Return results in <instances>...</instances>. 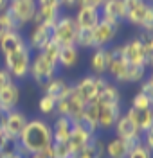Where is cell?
<instances>
[{
    "label": "cell",
    "mask_w": 153,
    "mask_h": 158,
    "mask_svg": "<svg viewBox=\"0 0 153 158\" xmlns=\"http://www.w3.org/2000/svg\"><path fill=\"white\" fill-rule=\"evenodd\" d=\"M126 7V20L132 25H137L142 32L153 31V7L148 0H124Z\"/></svg>",
    "instance_id": "2"
},
{
    "label": "cell",
    "mask_w": 153,
    "mask_h": 158,
    "mask_svg": "<svg viewBox=\"0 0 153 158\" xmlns=\"http://www.w3.org/2000/svg\"><path fill=\"white\" fill-rule=\"evenodd\" d=\"M144 77H146V67H142V65H130L128 63L124 72L119 76V79L115 83H139Z\"/></svg>",
    "instance_id": "26"
},
{
    "label": "cell",
    "mask_w": 153,
    "mask_h": 158,
    "mask_svg": "<svg viewBox=\"0 0 153 158\" xmlns=\"http://www.w3.org/2000/svg\"><path fill=\"white\" fill-rule=\"evenodd\" d=\"M101 18L106 22H112L121 25L126 20V7H124V0H106L101 6Z\"/></svg>",
    "instance_id": "14"
},
{
    "label": "cell",
    "mask_w": 153,
    "mask_h": 158,
    "mask_svg": "<svg viewBox=\"0 0 153 158\" xmlns=\"http://www.w3.org/2000/svg\"><path fill=\"white\" fill-rule=\"evenodd\" d=\"M97 104V128L103 131L113 129L117 118L121 117V102L119 104Z\"/></svg>",
    "instance_id": "13"
},
{
    "label": "cell",
    "mask_w": 153,
    "mask_h": 158,
    "mask_svg": "<svg viewBox=\"0 0 153 158\" xmlns=\"http://www.w3.org/2000/svg\"><path fill=\"white\" fill-rule=\"evenodd\" d=\"M51 131H52V142H69V137H70L72 131V120L58 115V118L51 126Z\"/></svg>",
    "instance_id": "23"
},
{
    "label": "cell",
    "mask_w": 153,
    "mask_h": 158,
    "mask_svg": "<svg viewBox=\"0 0 153 158\" xmlns=\"http://www.w3.org/2000/svg\"><path fill=\"white\" fill-rule=\"evenodd\" d=\"M119 27L117 23H112V22H106V20H99V23L92 29V36H94V49H101V47H108L112 43L117 32H119Z\"/></svg>",
    "instance_id": "9"
},
{
    "label": "cell",
    "mask_w": 153,
    "mask_h": 158,
    "mask_svg": "<svg viewBox=\"0 0 153 158\" xmlns=\"http://www.w3.org/2000/svg\"><path fill=\"white\" fill-rule=\"evenodd\" d=\"M126 115L133 120V124L139 128V131H148V129H153V108L148 110H133L128 108L126 110Z\"/></svg>",
    "instance_id": "22"
},
{
    "label": "cell",
    "mask_w": 153,
    "mask_h": 158,
    "mask_svg": "<svg viewBox=\"0 0 153 158\" xmlns=\"http://www.w3.org/2000/svg\"><path fill=\"white\" fill-rule=\"evenodd\" d=\"M9 6V0H0V13H6Z\"/></svg>",
    "instance_id": "40"
},
{
    "label": "cell",
    "mask_w": 153,
    "mask_h": 158,
    "mask_svg": "<svg viewBox=\"0 0 153 158\" xmlns=\"http://www.w3.org/2000/svg\"><path fill=\"white\" fill-rule=\"evenodd\" d=\"M60 50H61V47L58 45V43H56V41H54V40L51 38V41H49V43H47V45L43 47V50H40V52H43V54H45V56H47L49 59H52L54 63H58V56H60Z\"/></svg>",
    "instance_id": "32"
},
{
    "label": "cell",
    "mask_w": 153,
    "mask_h": 158,
    "mask_svg": "<svg viewBox=\"0 0 153 158\" xmlns=\"http://www.w3.org/2000/svg\"><path fill=\"white\" fill-rule=\"evenodd\" d=\"M139 92H142V94H146V95L153 97V79H151V76H150V77H144L142 86H141Z\"/></svg>",
    "instance_id": "35"
},
{
    "label": "cell",
    "mask_w": 153,
    "mask_h": 158,
    "mask_svg": "<svg viewBox=\"0 0 153 158\" xmlns=\"http://www.w3.org/2000/svg\"><path fill=\"white\" fill-rule=\"evenodd\" d=\"M130 148H132L130 142H126V140H122V138L113 137L112 140H108V142L104 144V155H106L108 158H126Z\"/></svg>",
    "instance_id": "24"
},
{
    "label": "cell",
    "mask_w": 153,
    "mask_h": 158,
    "mask_svg": "<svg viewBox=\"0 0 153 158\" xmlns=\"http://www.w3.org/2000/svg\"><path fill=\"white\" fill-rule=\"evenodd\" d=\"M106 0H81V6H90V7H97L101 9V6Z\"/></svg>",
    "instance_id": "38"
},
{
    "label": "cell",
    "mask_w": 153,
    "mask_h": 158,
    "mask_svg": "<svg viewBox=\"0 0 153 158\" xmlns=\"http://www.w3.org/2000/svg\"><path fill=\"white\" fill-rule=\"evenodd\" d=\"M11 31H18L16 25H15V22H13V18L7 15V11L0 13V40L4 38L7 32H11Z\"/></svg>",
    "instance_id": "30"
},
{
    "label": "cell",
    "mask_w": 153,
    "mask_h": 158,
    "mask_svg": "<svg viewBox=\"0 0 153 158\" xmlns=\"http://www.w3.org/2000/svg\"><path fill=\"white\" fill-rule=\"evenodd\" d=\"M56 70H58V63H54L52 59H49L43 52H36V56L31 59L29 76L40 86H43L49 79H52L56 76Z\"/></svg>",
    "instance_id": "5"
},
{
    "label": "cell",
    "mask_w": 153,
    "mask_h": 158,
    "mask_svg": "<svg viewBox=\"0 0 153 158\" xmlns=\"http://www.w3.org/2000/svg\"><path fill=\"white\" fill-rule=\"evenodd\" d=\"M76 47H78V49H94L92 29H78V34H76Z\"/></svg>",
    "instance_id": "28"
},
{
    "label": "cell",
    "mask_w": 153,
    "mask_h": 158,
    "mask_svg": "<svg viewBox=\"0 0 153 158\" xmlns=\"http://www.w3.org/2000/svg\"><path fill=\"white\" fill-rule=\"evenodd\" d=\"M122 49V58L126 59V63L130 65H142V67H151V63L146 58V52H144V45L139 38H132L128 40L124 45H121Z\"/></svg>",
    "instance_id": "10"
},
{
    "label": "cell",
    "mask_w": 153,
    "mask_h": 158,
    "mask_svg": "<svg viewBox=\"0 0 153 158\" xmlns=\"http://www.w3.org/2000/svg\"><path fill=\"white\" fill-rule=\"evenodd\" d=\"M52 144V131L51 126L41 120V118H32L27 120L23 131L18 137V153L23 156H29L32 153H41Z\"/></svg>",
    "instance_id": "1"
},
{
    "label": "cell",
    "mask_w": 153,
    "mask_h": 158,
    "mask_svg": "<svg viewBox=\"0 0 153 158\" xmlns=\"http://www.w3.org/2000/svg\"><path fill=\"white\" fill-rule=\"evenodd\" d=\"M45 151H47L49 158H72L74 156L69 142H52Z\"/></svg>",
    "instance_id": "27"
},
{
    "label": "cell",
    "mask_w": 153,
    "mask_h": 158,
    "mask_svg": "<svg viewBox=\"0 0 153 158\" xmlns=\"http://www.w3.org/2000/svg\"><path fill=\"white\" fill-rule=\"evenodd\" d=\"M11 158H27V156H23V155H20V153H16V155H13Z\"/></svg>",
    "instance_id": "41"
},
{
    "label": "cell",
    "mask_w": 153,
    "mask_h": 158,
    "mask_svg": "<svg viewBox=\"0 0 153 158\" xmlns=\"http://www.w3.org/2000/svg\"><path fill=\"white\" fill-rule=\"evenodd\" d=\"M25 45H27L25 38L20 34V31H11L0 40V52H2V56H9L13 52L20 50L22 47H25Z\"/></svg>",
    "instance_id": "21"
},
{
    "label": "cell",
    "mask_w": 153,
    "mask_h": 158,
    "mask_svg": "<svg viewBox=\"0 0 153 158\" xmlns=\"http://www.w3.org/2000/svg\"><path fill=\"white\" fill-rule=\"evenodd\" d=\"M27 124V117L23 111H18V110H13V111H7L6 113V120H4V133H7L9 137L18 138L20 133L23 131Z\"/></svg>",
    "instance_id": "17"
},
{
    "label": "cell",
    "mask_w": 153,
    "mask_h": 158,
    "mask_svg": "<svg viewBox=\"0 0 153 158\" xmlns=\"http://www.w3.org/2000/svg\"><path fill=\"white\" fill-rule=\"evenodd\" d=\"M38 110H40V113H43V115L54 113V110H56V99H52V97L43 94L40 97V101H38Z\"/></svg>",
    "instance_id": "31"
},
{
    "label": "cell",
    "mask_w": 153,
    "mask_h": 158,
    "mask_svg": "<svg viewBox=\"0 0 153 158\" xmlns=\"http://www.w3.org/2000/svg\"><path fill=\"white\" fill-rule=\"evenodd\" d=\"M76 34H78V25L74 22V16L69 15H61L56 20V23L52 25V40L60 45V47H69L76 45Z\"/></svg>",
    "instance_id": "6"
},
{
    "label": "cell",
    "mask_w": 153,
    "mask_h": 158,
    "mask_svg": "<svg viewBox=\"0 0 153 158\" xmlns=\"http://www.w3.org/2000/svg\"><path fill=\"white\" fill-rule=\"evenodd\" d=\"M36 6L41 9H61L60 0H36Z\"/></svg>",
    "instance_id": "34"
},
{
    "label": "cell",
    "mask_w": 153,
    "mask_h": 158,
    "mask_svg": "<svg viewBox=\"0 0 153 158\" xmlns=\"http://www.w3.org/2000/svg\"><path fill=\"white\" fill-rule=\"evenodd\" d=\"M72 158H76V156H72Z\"/></svg>",
    "instance_id": "42"
},
{
    "label": "cell",
    "mask_w": 153,
    "mask_h": 158,
    "mask_svg": "<svg viewBox=\"0 0 153 158\" xmlns=\"http://www.w3.org/2000/svg\"><path fill=\"white\" fill-rule=\"evenodd\" d=\"M27 158H49V155H47V151H41V153H32Z\"/></svg>",
    "instance_id": "39"
},
{
    "label": "cell",
    "mask_w": 153,
    "mask_h": 158,
    "mask_svg": "<svg viewBox=\"0 0 153 158\" xmlns=\"http://www.w3.org/2000/svg\"><path fill=\"white\" fill-rule=\"evenodd\" d=\"M92 137H94V135H90L87 129H83L79 124L72 122V131H70V137H69V146H70L72 153H74V155H78L85 146H88V144H90Z\"/></svg>",
    "instance_id": "20"
},
{
    "label": "cell",
    "mask_w": 153,
    "mask_h": 158,
    "mask_svg": "<svg viewBox=\"0 0 153 158\" xmlns=\"http://www.w3.org/2000/svg\"><path fill=\"white\" fill-rule=\"evenodd\" d=\"M151 104H153V97L146 95V94H142V92H137V94L132 97V106H130V108H133V110H148V108H151Z\"/></svg>",
    "instance_id": "29"
},
{
    "label": "cell",
    "mask_w": 153,
    "mask_h": 158,
    "mask_svg": "<svg viewBox=\"0 0 153 158\" xmlns=\"http://www.w3.org/2000/svg\"><path fill=\"white\" fill-rule=\"evenodd\" d=\"M51 38H52V25H47V23H32V29L29 31V36L25 40V43H27V47L31 50L40 52L51 41Z\"/></svg>",
    "instance_id": "11"
},
{
    "label": "cell",
    "mask_w": 153,
    "mask_h": 158,
    "mask_svg": "<svg viewBox=\"0 0 153 158\" xmlns=\"http://www.w3.org/2000/svg\"><path fill=\"white\" fill-rule=\"evenodd\" d=\"M79 61V49L76 45L61 47L60 56H58V65L63 69H74Z\"/></svg>",
    "instance_id": "25"
},
{
    "label": "cell",
    "mask_w": 153,
    "mask_h": 158,
    "mask_svg": "<svg viewBox=\"0 0 153 158\" xmlns=\"http://www.w3.org/2000/svg\"><path fill=\"white\" fill-rule=\"evenodd\" d=\"M101 79L103 77H97V76H85L76 85H72V90L85 104L96 102L97 94H99V86H101Z\"/></svg>",
    "instance_id": "7"
},
{
    "label": "cell",
    "mask_w": 153,
    "mask_h": 158,
    "mask_svg": "<svg viewBox=\"0 0 153 158\" xmlns=\"http://www.w3.org/2000/svg\"><path fill=\"white\" fill-rule=\"evenodd\" d=\"M85 106H87V104L76 95V92L70 90V94H69L67 97L56 101V110H54V111H56L60 117H67V118H70V120H76V118L85 111Z\"/></svg>",
    "instance_id": "8"
},
{
    "label": "cell",
    "mask_w": 153,
    "mask_h": 158,
    "mask_svg": "<svg viewBox=\"0 0 153 158\" xmlns=\"http://www.w3.org/2000/svg\"><path fill=\"white\" fill-rule=\"evenodd\" d=\"M36 0H9L7 6V15H9L16 29H20L27 23H32V20L36 16Z\"/></svg>",
    "instance_id": "4"
},
{
    "label": "cell",
    "mask_w": 153,
    "mask_h": 158,
    "mask_svg": "<svg viewBox=\"0 0 153 158\" xmlns=\"http://www.w3.org/2000/svg\"><path fill=\"white\" fill-rule=\"evenodd\" d=\"M61 7H67V9H74V7H79L81 6V0H60Z\"/></svg>",
    "instance_id": "37"
},
{
    "label": "cell",
    "mask_w": 153,
    "mask_h": 158,
    "mask_svg": "<svg viewBox=\"0 0 153 158\" xmlns=\"http://www.w3.org/2000/svg\"><path fill=\"white\" fill-rule=\"evenodd\" d=\"M113 129H115V137L130 142L132 146L141 142V131H139V128L133 124V120L126 113H121V117L117 118Z\"/></svg>",
    "instance_id": "12"
},
{
    "label": "cell",
    "mask_w": 153,
    "mask_h": 158,
    "mask_svg": "<svg viewBox=\"0 0 153 158\" xmlns=\"http://www.w3.org/2000/svg\"><path fill=\"white\" fill-rule=\"evenodd\" d=\"M11 81H15V79L11 77L9 72H7L6 69H0V88H4L6 85H9Z\"/></svg>",
    "instance_id": "36"
},
{
    "label": "cell",
    "mask_w": 153,
    "mask_h": 158,
    "mask_svg": "<svg viewBox=\"0 0 153 158\" xmlns=\"http://www.w3.org/2000/svg\"><path fill=\"white\" fill-rule=\"evenodd\" d=\"M31 59H32V50L25 45L9 56H4V69L9 72L13 79H23L29 76Z\"/></svg>",
    "instance_id": "3"
},
{
    "label": "cell",
    "mask_w": 153,
    "mask_h": 158,
    "mask_svg": "<svg viewBox=\"0 0 153 158\" xmlns=\"http://www.w3.org/2000/svg\"><path fill=\"white\" fill-rule=\"evenodd\" d=\"M99 20H101V11L97 7H90V6H79L74 16L78 29H94L99 23Z\"/></svg>",
    "instance_id": "16"
},
{
    "label": "cell",
    "mask_w": 153,
    "mask_h": 158,
    "mask_svg": "<svg viewBox=\"0 0 153 158\" xmlns=\"http://www.w3.org/2000/svg\"><path fill=\"white\" fill-rule=\"evenodd\" d=\"M108 61H110V50H108V47L94 49V52L90 56V61H88L92 76L103 77L106 74V69H108Z\"/></svg>",
    "instance_id": "19"
},
{
    "label": "cell",
    "mask_w": 153,
    "mask_h": 158,
    "mask_svg": "<svg viewBox=\"0 0 153 158\" xmlns=\"http://www.w3.org/2000/svg\"><path fill=\"white\" fill-rule=\"evenodd\" d=\"M41 90H43V94L45 95H49V97L52 99H56V101H60V99L63 97H67L69 94H70V90H72V85L67 81V79H63V77H54L49 79L43 86H41Z\"/></svg>",
    "instance_id": "18"
},
{
    "label": "cell",
    "mask_w": 153,
    "mask_h": 158,
    "mask_svg": "<svg viewBox=\"0 0 153 158\" xmlns=\"http://www.w3.org/2000/svg\"><path fill=\"white\" fill-rule=\"evenodd\" d=\"M20 86L15 81H11L4 88H0V111L7 113V111L16 110L18 102H20Z\"/></svg>",
    "instance_id": "15"
},
{
    "label": "cell",
    "mask_w": 153,
    "mask_h": 158,
    "mask_svg": "<svg viewBox=\"0 0 153 158\" xmlns=\"http://www.w3.org/2000/svg\"><path fill=\"white\" fill-rule=\"evenodd\" d=\"M126 158H151V151H148V149L139 142V144H135V146L130 148Z\"/></svg>",
    "instance_id": "33"
}]
</instances>
